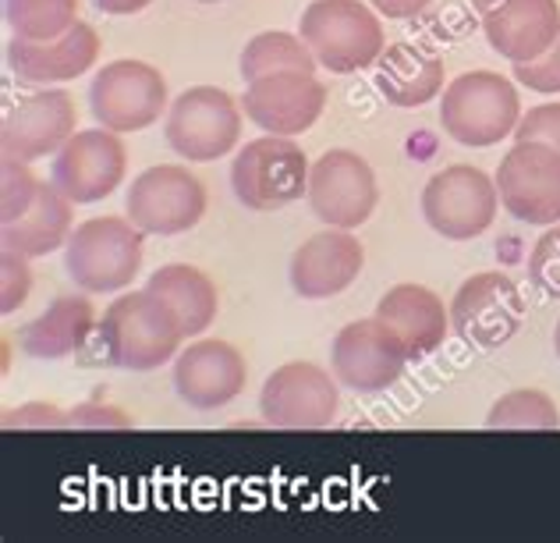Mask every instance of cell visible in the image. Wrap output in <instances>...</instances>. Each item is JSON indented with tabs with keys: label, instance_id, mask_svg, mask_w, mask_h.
Listing matches in <instances>:
<instances>
[{
	"label": "cell",
	"instance_id": "5b68a950",
	"mask_svg": "<svg viewBox=\"0 0 560 543\" xmlns=\"http://www.w3.org/2000/svg\"><path fill=\"white\" fill-rule=\"evenodd\" d=\"M231 188L242 207L273 213L308 193V160L288 136H259L231 164Z\"/></svg>",
	"mask_w": 560,
	"mask_h": 543
},
{
	"label": "cell",
	"instance_id": "f35d334b",
	"mask_svg": "<svg viewBox=\"0 0 560 543\" xmlns=\"http://www.w3.org/2000/svg\"><path fill=\"white\" fill-rule=\"evenodd\" d=\"M553 348H557V359H560V324H557V334H553Z\"/></svg>",
	"mask_w": 560,
	"mask_h": 543
},
{
	"label": "cell",
	"instance_id": "ffe728a7",
	"mask_svg": "<svg viewBox=\"0 0 560 543\" xmlns=\"http://www.w3.org/2000/svg\"><path fill=\"white\" fill-rule=\"evenodd\" d=\"M100 57V36L93 25L75 22L65 36L33 43L14 36L8 43V65L14 79L25 85H54V82H71L85 76Z\"/></svg>",
	"mask_w": 560,
	"mask_h": 543
},
{
	"label": "cell",
	"instance_id": "7402d4cb",
	"mask_svg": "<svg viewBox=\"0 0 560 543\" xmlns=\"http://www.w3.org/2000/svg\"><path fill=\"white\" fill-rule=\"evenodd\" d=\"M376 316L397 331V337L408 345L411 359L436 351L451 331V313L444 310V302L422 285H394L376 302Z\"/></svg>",
	"mask_w": 560,
	"mask_h": 543
},
{
	"label": "cell",
	"instance_id": "d6a6232c",
	"mask_svg": "<svg viewBox=\"0 0 560 543\" xmlns=\"http://www.w3.org/2000/svg\"><path fill=\"white\" fill-rule=\"evenodd\" d=\"M514 79H518L525 90L542 93V96L560 93V33H557V39L550 43V50L542 57L514 65Z\"/></svg>",
	"mask_w": 560,
	"mask_h": 543
},
{
	"label": "cell",
	"instance_id": "484cf974",
	"mask_svg": "<svg viewBox=\"0 0 560 543\" xmlns=\"http://www.w3.org/2000/svg\"><path fill=\"white\" fill-rule=\"evenodd\" d=\"M145 288L171 305L185 337L202 334L217 320V285L199 267L167 263V267H160L150 281H145Z\"/></svg>",
	"mask_w": 560,
	"mask_h": 543
},
{
	"label": "cell",
	"instance_id": "9c48e42d",
	"mask_svg": "<svg viewBox=\"0 0 560 543\" xmlns=\"http://www.w3.org/2000/svg\"><path fill=\"white\" fill-rule=\"evenodd\" d=\"M497 182H490L479 167L454 164L436 171L422 188V213L436 234L447 242H468L482 234L497 217Z\"/></svg>",
	"mask_w": 560,
	"mask_h": 543
},
{
	"label": "cell",
	"instance_id": "30bf717a",
	"mask_svg": "<svg viewBox=\"0 0 560 543\" xmlns=\"http://www.w3.org/2000/svg\"><path fill=\"white\" fill-rule=\"evenodd\" d=\"M125 210L145 234H182L202 220L206 188L182 164H156L131 182Z\"/></svg>",
	"mask_w": 560,
	"mask_h": 543
},
{
	"label": "cell",
	"instance_id": "44dd1931",
	"mask_svg": "<svg viewBox=\"0 0 560 543\" xmlns=\"http://www.w3.org/2000/svg\"><path fill=\"white\" fill-rule=\"evenodd\" d=\"M482 33L511 65L536 61L560 33V8L557 0H497L482 14Z\"/></svg>",
	"mask_w": 560,
	"mask_h": 543
},
{
	"label": "cell",
	"instance_id": "2e32d148",
	"mask_svg": "<svg viewBox=\"0 0 560 543\" xmlns=\"http://www.w3.org/2000/svg\"><path fill=\"white\" fill-rule=\"evenodd\" d=\"M327 107V90L308 71H273L245 85L242 111L267 136H302Z\"/></svg>",
	"mask_w": 560,
	"mask_h": 543
},
{
	"label": "cell",
	"instance_id": "5bb4252c",
	"mask_svg": "<svg viewBox=\"0 0 560 543\" xmlns=\"http://www.w3.org/2000/svg\"><path fill=\"white\" fill-rule=\"evenodd\" d=\"M497 193L504 210L525 224L560 220V150L547 142H514L497 167Z\"/></svg>",
	"mask_w": 560,
	"mask_h": 543
},
{
	"label": "cell",
	"instance_id": "836d02e7",
	"mask_svg": "<svg viewBox=\"0 0 560 543\" xmlns=\"http://www.w3.org/2000/svg\"><path fill=\"white\" fill-rule=\"evenodd\" d=\"M514 136H518V142H547L560 150V104H539L522 114Z\"/></svg>",
	"mask_w": 560,
	"mask_h": 543
},
{
	"label": "cell",
	"instance_id": "8d00e7d4",
	"mask_svg": "<svg viewBox=\"0 0 560 543\" xmlns=\"http://www.w3.org/2000/svg\"><path fill=\"white\" fill-rule=\"evenodd\" d=\"M370 4L380 14H387V19L405 22V19H416V14H422L425 8H430V0H370Z\"/></svg>",
	"mask_w": 560,
	"mask_h": 543
},
{
	"label": "cell",
	"instance_id": "f546056e",
	"mask_svg": "<svg viewBox=\"0 0 560 543\" xmlns=\"http://www.w3.org/2000/svg\"><path fill=\"white\" fill-rule=\"evenodd\" d=\"M39 185L43 182L28 171V160L4 153V164H0V224L25 217L39 196Z\"/></svg>",
	"mask_w": 560,
	"mask_h": 543
},
{
	"label": "cell",
	"instance_id": "74e56055",
	"mask_svg": "<svg viewBox=\"0 0 560 543\" xmlns=\"http://www.w3.org/2000/svg\"><path fill=\"white\" fill-rule=\"evenodd\" d=\"M103 14H139L142 8H150L153 0H93Z\"/></svg>",
	"mask_w": 560,
	"mask_h": 543
},
{
	"label": "cell",
	"instance_id": "7a4b0ae2",
	"mask_svg": "<svg viewBox=\"0 0 560 543\" xmlns=\"http://www.w3.org/2000/svg\"><path fill=\"white\" fill-rule=\"evenodd\" d=\"M142 239L128 217H93L71 231L65 270L85 296H110L136 281L142 267Z\"/></svg>",
	"mask_w": 560,
	"mask_h": 543
},
{
	"label": "cell",
	"instance_id": "6da1fadb",
	"mask_svg": "<svg viewBox=\"0 0 560 543\" xmlns=\"http://www.w3.org/2000/svg\"><path fill=\"white\" fill-rule=\"evenodd\" d=\"M182 342L185 331L178 316L150 288L114 299L96 327L100 359L107 366H121V370L136 373L156 370V366L174 359Z\"/></svg>",
	"mask_w": 560,
	"mask_h": 543
},
{
	"label": "cell",
	"instance_id": "4dcf8cb0",
	"mask_svg": "<svg viewBox=\"0 0 560 543\" xmlns=\"http://www.w3.org/2000/svg\"><path fill=\"white\" fill-rule=\"evenodd\" d=\"M528 277L547 299H560V224L539 234L528 256Z\"/></svg>",
	"mask_w": 560,
	"mask_h": 543
},
{
	"label": "cell",
	"instance_id": "ab89813d",
	"mask_svg": "<svg viewBox=\"0 0 560 543\" xmlns=\"http://www.w3.org/2000/svg\"><path fill=\"white\" fill-rule=\"evenodd\" d=\"M199 4H220V0H199Z\"/></svg>",
	"mask_w": 560,
	"mask_h": 543
},
{
	"label": "cell",
	"instance_id": "d4e9b609",
	"mask_svg": "<svg viewBox=\"0 0 560 543\" xmlns=\"http://www.w3.org/2000/svg\"><path fill=\"white\" fill-rule=\"evenodd\" d=\"M71 207H75V203H71L54 182L39 185V196L33 207H28V213L0 228V245L14 249V253H22L28 259L57 253L61 245H68L71 231H75L71 228V220H75Z\"/></svg>",
	"mask_w": 560,
	"mask_h": 543
},
{
	"label": "cell",
	"instance_id": "277c9868",
	"mask_svg": "<svg viewBox=\"0 0 560 543\" xmlns=\"http://www.w3.org/2000/svg\"><path fill=\"white\" fill-rule=\"evenodd\" d=\"M522 122L518 90L497 71L458 76L440 100V125L462 146H497Z\"/></svg>",
	"mask_w": 560,
	"mask_h": 543
},
{
	"label": "cell",
	"instance_id": "e575fe53",
	"mask_svg": "<svg viewBox=\"0 0 560 543\" xmlns=\"http://www.w3.org/2000/svg\"><path fill=\"white\" fill-rule=\"evenodd\" d=\"M68 427H90V430H100V427H114V430H125L131 427V419L121 416V408H110V405H79L68 413Z\"/></svg>",
	"mask_w": 560,
	"mask_h": 543
},
{
	"label": "cell",
	"instance_id": "1f68e13d",
	"mask_svg": "<svg viewBox=\"0 0 560 543\" xmlns=\"http://www.w3.org/2000/svg\"><path fill=\"white\" fill-rule=\"evenodd\" d=\"M33 288V270H28V256L14 253V249L0 245V313H14L28 299Z\"/></svg>",
	"mask_w": 560,
	"mask_h": 543
},
{
	"label": "cell",
	"instance_id": "cb8c5ba5",
	"mask_svg": "<svg viewBox=\"0 0 560 543\" xmlns=\"http://www.w3.org/2000/svg\"><path fill=\"white\" fill-rule=\"evenodd\" d=\"M376 90L394 107H422L444 90V61L416 43H390L376 61Z\"/></svg>",
	"mask_w": 560,
	"mask_h": 543
},
{
	"label": "cell",
	"instance_id": "603a6c76",
	"mask_svg": "<svg viewBox=\"0 0 560 543\" xmlns=\"http://www.w3.org/2000/svg\"><path fill=\"white\" fill-rule=\"evenodd\" d=\"M96 327L100 324L90 299L61 296L22 327L19 348L33 359H65L90 345V337H96Z\"/></svg>",
	"mask_w": 560,
	"mask_h": 543
},
{
	"label": "cell",
	"instance_id": "f1b7e54d",
	"mask_svg": "<svg viewBox=\"0 0 560 543\" xmlns=\"http://www.w3.org/2000/svg\"><path fill=\"white\" fill-rule=\"evenodd\" d=\"M490 430H560V413L550 394L522 388L504 394L486 416Z\"/></svg>",
	"mask_w": 560,
	"mask_h": 543
},
{
	"label": "cell",
	"instance_id": "52a82bcc",
	"mask_svg": "<svg viewBox=\"0 0 560 543\" xmlns=\"http://www.w3.org/2000/svg\"><path fill=\"white\" fill-rule=\"evenodd\" d=\"M167 79L145 61H110L90 85V111L100 128L142 131L167 111Z\"/></svg>",
	"mask_w": 560,
	"mask_h": 543
},
{
	"label": "cell",
	"instance_id": "8992f818",
	"mask_svg": "<svg viewBox=\"0 0 560 543\" xmlns=\"http://www.w3.org/2000/svg\"><path fill=\"white\" fill-rule=\"evenodd\" d=\"M167 146L191 164L228 157L242 139V104L217 85H191L167 111Z\"/></svg>",
	"mask_w": 560,
	"mask_h": 543
},
{
	"label": "cell",
	"instance_id": "8fae6325",
	"mask_svg": "<svg viewBox=\"0 0 560 543\" xmlns=\"http://www.w3.org/2000/svg\"><path fill=\"white\" fill-rule=\"evenodd\" d=\"M308 207L327 228H362L373 217L380 188L376 174L359 153L327 150L308 167Z\"/></svg>",
	"mask_w": 560,
	"mask_h": 543
},
{
	"label": "cell",
	"instance_id": "9a60e30c",
	"mask_svg": "<svg viewBox=\"0 0 560 543\" xmlns=\"http://www.w3.org/2000/svg\"><path fill=\"white\" fill-rule=\"evenodd\" d=\"M128 153L125 142L110 128L75 131L61 150L54 153L50 182L71 203H100L125 182Z\"/></svg>",
	"mask_w": 560,
	"mask_h": 543
},
{
	"label": "cell",
	"instance_id": "e0dca14e",
	"mask_svg": "<svg viewBox=\"0 0 560 543\" xmlns=\"http://www.w3.org/2000/svg\"><path fill=\"white\" fill-rule=\"evenodd\" d=\"M75 100L65 90H43L8 107L4 125H0V150L33 164V160L54 157L75 136Z\"/></svg>",
	"mask_w": 560,
	"mask_h": 543
},
{
	"label": "cell",
	"instance_id": "d6986e66",
	"mask_svg": "<svg viewBox=\"0 0 560 543\" xmlns=\"http://www.w3.org/2000/svg\"><path fill=\"white\" fill-rule=\"evenodd\" d=\"M365 249L351 231L327 228L302 242L291 256V288L302 299H334L359 281Z\"/></svg>",
	"mask_w": 560,
	"mask_h": 543
},
{
	"label": "cell",
	"instance_id": "4fadbf2b",
	"mask_svg": "<svg viewBox=\"0 0 560 543\" xmlns=\"http://www.w3.org/2000/svg\"><path fill=\"white\" fill-rule=\"evenodd\" d=\"M337 377L316 362H284L259 391V413L277 430H327L337 416Z\"/></svg>",
	"mask_w": 560,
	"mask_h": 543
},
{
	"label": "cell",
	"instance_id": "83f0119b",
	"mask_svg": "<svg viewBox=\"0 0 560 543\" xmlns=\"http://www.w3.org/2000/svg\"><path fill=\"white\" fill-rule=\"evenodd\" d=\"M4 22L14 36L47 43L79 22V0H4Z\"/></svg>",
	"mask_w": 560,
	"mask_h": 543
},
{
	"label": "cell",
	"instance_id": "d590c367",
	"mask_svg": "<svg viewBox=\"0 0 560 543\" xmlns=\"http://www.w3.org/2000/svg\"><path fill=\"white\" fill-rule=\"evenodd\" d=\"M8 427H68V416H61V408L54 405H25L19 416L8 419Z\"/></svg>",
	"mask_w": 560,
	"mask_h": 543
},
{
	"label": "cell",
	"instance_id": "ba28073f",
	"mask_svg": "<svg viewBox=\"0 0 560 543\" xmlns=\"http://www.w3.org/2000/svg\"><path fill=\"white\" fill-rule=\"evenodd\" d=\"M408 345L380 316L355 320L337 331L330 348V366L337 384L359 394H380L401 380L408 366Z\"/></svg>",
	"mask_w": 560,
	"mask_h": 543
},
{
	"label": "cell",
	"instance_id": "ac0fdd59",
	"mask_svg": "<svg viewBox=\"0 0 560 543\" xmlns=\"http://www.w3.org/2000/svg\"><path fill=\"white\" fill-rule=\"evenodd\" d=\"M245 380H248V366L242 359V351L228 342H217V337L188 345L178 356V362H174V391L196 413H217V408H224L245 391Z\"/></svg>",
	"mask_w": 560,
	"mask_h": 543
},
{
	"label": "cell",
	"instance_id": "7c38bea8",
	"mask_svg": "<svg viewBox=\"0 0 560 543\" xmlns=\"http://www.w3.org/2000/svg\"><path fill=\"white\" fill-rule=\"evenodd\" d=\"M525 324V299L508 274H476L458 288L451 302V327L476 348L508 345Z\"/></svg>",
	"mask_w": 560,
	"mask_h": 543
},
{
	"label": "cell",
	"instance_id": "3957f363",
	"mask_svg": "<svg viewBox=\"0 0 560 543\" xmlns=\"http://www.w3.org/2000/svg\"><path fill=\"white\" fill-rule=\"evenodd\" d=\"M299 36L334 76L373 68L380 54L387 50L380 19L359 0H313L302 11Z\"/></svg>",
	"mask_w": 560,
	"mask_h": 543
},
{
	"label": "cell",
	"instance_id": "4316f807",
	"mask_svg": "<svg viewBox=\"0 0 560 543\" xmlns=\"http://www.w3.org/2000/svg\"><path fill=\"white\" fill-rule=\"evenodd\" d=\"M316 54L308 50V43L294 33H259L245 43L242 50V79L256 82L273 71H316Z\"/></svg>",
	"mask_w": 560,
	"mask_h": 543
}]
</instances>
